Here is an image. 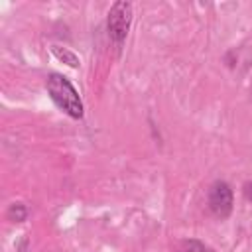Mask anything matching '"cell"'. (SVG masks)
I'll list each match as a JSON object with an SVG mask.
<instances>
[{
  "label": "cell",
  "instance_id": "cell-7",
  "mask_svg": "<svg viewBox=\"0 0 252 252\" xmlns=\"http://www.w3.org/2000/svg\"><path fill=\"white\" fill-rule=\"evenodd\" d=\"M244 195H246V199H248V201H252V181L244 185Z\"/></svg>",
  "mask_w": 252,
  "mask_h": 252
},
{
  "label": "cell",
  "instance_id": "cell-4",
  "mask_svg": "<svg viewBox=\"0 0 252 252\" xmlns=\"http://www.w3.org/2000/svg\"><path fill=\"white\" fill-rule=\"evenodd\" d=\"M51 53H53L59 61H63L65 65H69V67H73V69H77V67H79V57H77L73 51H69L67 47L51 45Z\"/></svg>",
  "mask_w": 252,
  "mask_h": 252
},
{
  "label": "cell",
  "instance_id": "cell-5",
  "mask_svg": "<svg viewBox=\"0 0 252 252\" xmlns=\"http://www.w3.org/2000/svg\"><path fill=\"white\" fill-rule=\"evenodd\" d=\"M8 219L14 222H24L28 219V209L24 203H12L8 207Z\"/></svg>",
  "mask_w": 252,
  "mask_h": 252
},
{
  "label": "cell",
  "instance_id": "cell-2",
  "mask_svg": "<svg viewBox=\"0 0 252 252\" xmlns=\"http://www.w3.org/2000/svg\"><path fill=\"white\" fill-rule=\"evenodd\" d=\"M132 24V4L126 0L114 2L108 10V18H106V30H108V37L120 47L128 35Z\"/></svg>",
  "mask_w": 252,
  "mask_h": 252
},
{
  "label": "cell",
  "instance_id": "cell-6",
  "mask_svg": "<svg viewBox=\"0 0 252 252\" xmlns=\"http://www.w3.org/2000/svg\"><path fill=\"white\" fill-rule=\"evenodd\" d=\"M177 252H213V250L199 240H183L177 246Z\"/></svg>",
  "mask_w": 252,
  "mask_h": 252
},
{
  "label": "cell",
  "instance_id": "cell-1",
  "mask_svg": "<svg viewBox=\"0 0 252 252\" xmlns=\"http://www.w3.org/2000/svg\"><path fill=\"white\" fill-rule=\"evenodd\" d=\"M45 87H47V93L57 108H61L67 116H71L75 120L83 118V110H85L83 100L67 77H63L59 73H51L45 81Z\"/></svg>",
  "mask_w": 252,
  "mask_h": 252
},
{
  "label": "cell",
  "instance_id": "cell-3",
  "mask_svg": "<svg viewBox=\"0 0 252 252\" xmlns=\"http://www.w3.org/2000/svg\"><path fill=\"white\" fill-rule=\"evenodd\" d=\"M209 209L217 219H226L232 213V189L224 181H215L209 189Z\"/></svg>",
  "mask_w": 252,
  "mask_h": 252
}]
</instances>
